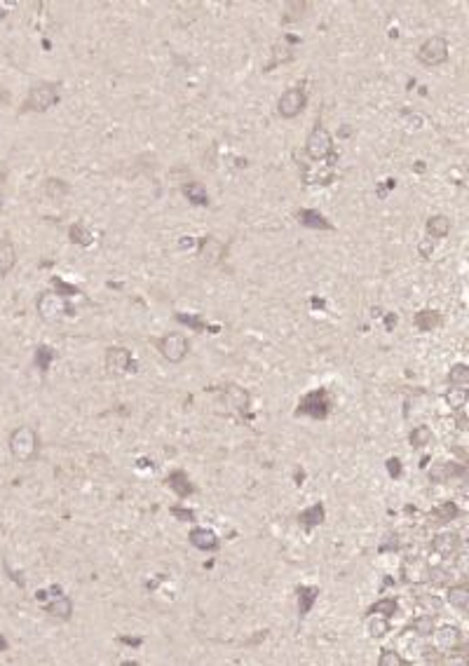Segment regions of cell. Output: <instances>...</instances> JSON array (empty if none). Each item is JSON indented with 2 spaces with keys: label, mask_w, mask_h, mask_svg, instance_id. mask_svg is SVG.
Masks as SVG:
<instances>
[{
  "label": "cell",
  "mask_w": 469,
  "mask_h": 666,
  "mask_svg": "<svg viewBox=\"0 0 469 666\" xmlns=\"http://www.w3.org/2000/svg\"><path fill=\"white\" fill-rule=\"evenodd\" d=\"M10 455L17 462H31L40 451V437L33 427H17L8 439Z\"/></svg>",
  "instance_id": "cell-1"
},
{
  "label": "cell",
  "mask_w": 469,
  "mask_h": 666,
  "mask_svg": "<svg viewBox=\"0 0 469 666\" xmlns=\"http://www.w3.org/2000/svg\"><path fill=\"white\" fill-rule=\"evenodd\" d=\"M59 101V87L54 82H36L29 94H26L24 110H33V113H45L50 110L54 103Z\"/></svg>",
  "instance_id": "cell-2"
},
{
  "label": "cell",
  "mask_w": 469,
  "mask_h": 666,
  "mask_svg": "<svg viewBox=\"0 0 469 666\" xmlns=\"http://www.w3.org/2000/svg\"><path fill=\"white\" fill-rule=\"evenodd\" d=\"M305 155L314 160V162L333 158V139H331V134H328L326 127L317 124V127L310 132V136H307V141H305Z\"/></svg>",
  "instance_id": "cell-3"
},
{
  "label": "cell",
  "mask_w": 469,
  "mask_h": 666,
  "mask_svg": "<svg viewBox=\"0 0 469 666\" xmlns=\"http://www.w3.org/2000/svg\"><path fill=\"white\" fill-rule=\"evenodd\" d=\"M331 411V397H328L326 390H312L307 395L300 397L298 402V416H310V418H319L324 420Z\"/></svg>",
  "instance_id": "cell-4"
},
{
  "label": "cell",
  "mask_w": 469,
  "mask_h": 666,
  "mask_svg": "<svg viewBox=\"0 0 469 666\" xmlns=\"http://www.w3.org/2000/svg\"><path fill=\"white\" fill-rule=\"evenodd\" d=\"M158 352L165 357L169 364H181L191 352V342L184 333H167L162 338H158Z\"/></svg>",
  "instance_id": "cell-5"
},
{
  "label": "cell",
  "mask_w": 469,
  "mask_h": 666,
  "mask_svg": "<svg viewBox=\"0 0 469 666\" xmlns=\"http://www.w3.org/2000/svg\"><path fill=\"white\" fill-rule=\"evenodd\" d=\"M418 61L423 66H441L448 61V40L444 36H432L427 38L423 45L418 47Z\"/></svg>",
  "instance_id": "cell-6"
},
{
  "label": "cell",
  "mask_w": 469,
  "mask_h": 666,
  "mask_svg": "<svg viewBox=\"0 0 469 666\" xmlns=\"http://www.w3.org/2000/svg\"><path fill=\"white\" fill-rule=\"evenodd\" d=\"M36 310L38 317L43 321H57L68 312V303L64 296H59L57 291H45L40 293L36 300Z\"/></svg>",
  "instance_id": "cell-7"
},
{
  "label": "cell",
  "mask_w": 469,
  "mask_h": 666,
  "mask_svg": "<svg viewBox=\"0 0 469 666\" xmlns=\"http://www.w3.org/2000/svg\"><path fill=\"white\" fill-rule=\"evenodd\" d=\"M307 106V94L303 87H291L279 96L277 101V113L284 117V120H293L305 110Z\"/></svg>",
  "instance_id": "cell-8"
},
{
  "label": "cell",
  "mask_w": 469,
  "mask_h": 666,
  "mask_svg": "<svg viewBox=\"0 0 469 666\" xmlns=\"http://www.w3.org/2000/svg\"><path fill=\"white\" fill-rule=\"evenodd\" d=\"M50 591H52L54 596H52L50 603H43V610H45L47 615L57 617V620L68 622V620H71V615H73V603H71V598H68V596L61 591L59 587H50Z\"/></svg>",
  "instance_id": "cell-9"
},
{
  "label": "cell",
  "mask_w": 469,
  "mask_h": 666,
  "mask_svg": "<svg viewBox=\"0 0 469 666\" xmlns=\"http://www.w3.org/2000/svg\"><path fill=\"white\" fill-rule=\"evenodd\" d=\"M434 645H437V650L441 655H446V652H453L460 648L462 643V631L458 627H441V629H434Z\"/></svg>",
  "instance_id": "cell-10"
},
{
  "label": "cell",
  "mask_w": 469,
  "mask_h": 666,
  "mask_svg": "<svg viewBox=\"0 0 469 666\" xmlns=\"http://www.w3.org/2000/svg\"><path fill=\"white\" fill-rule=\"evenodd\" d=\"M134 366V359H131V352L127 347L113 345L106 350V369L113 371V373H127V371Z\"/></svg>",
  "instance_id": "cell-11"
},
{
  "label": "cell",
  "mask_w": 469,
  "mask_h": 666,
  "mask_svg": "<svg viewBox=\"0 0 469 666\" xmlns=\"http://www.w3.org/2000/svg\"><path fill=\"white\" fill-rule=\"evenodd\" d=\"M432 551L439 553V556H444V558L458 556V551H460V535H458V532H451V530L439 532V535L432 539Z\"/></svg>",
  "instance_id": "cell-12"
},
{
  "label": "cell",
  "mask_w": 469,
  "mask_h": 666,
  "mask_svg": "<svg viewBox=\"0 0 469 666\" xmlns=\"http://www.w3.org/2000/svg\"><path fill=\"white\" fill-rule=\"evenodd\" d=\"M188 539H191V544L195 546V549H200V551H216L221 546L219 535H216L214 530H209V528H193L191 535H188Z\"/></svg>",
  "instance_id": "cell-13"
},
{
  "label": "cell",
  "mask_w": 469,
  "mask_h": 666,
  "mask_svg": "<svg viewBox=\"0 0 469 666\" xmlns=\"http://www.w3.org/2000/svg\"><path fill=\"white\" fill-rule=\"evenodd\" d=\"M226 402H228L230 409H235L237 413H247L251 399H249V392L242 390L240 385H228V388H226Z\"/></svg>",
  "instance_id": "cell-14"
},
{
  "label": "cell",
  "mask_w": 469,
  "mask_h": 666,
  "mask_svg": "<svg viewBox=\"0 0 469 666\" xmlns=\"http://www.w3.org/2000/svg\"><path fill=\"white\" fill-rule=\"evenodd\" d=\"M17 265V249L10 240H0V277H8Z\"/></svg>",
  "instance_id": "cell-15"
},
{
  "label": "cell",
  "mask_w": 469,
  "mask_h": 666,
  "mask_svg": "<svg viewBox=\"0 0 469 666\" xmlns=\"http://www.w3.org/2000/svg\"><path fill=\"white\" fill-rule=\"evenodd\" d=\"M167 486H169L179 497H188L193 493V483L188 479V474L184 469H174V472L167 476Z\"/></svg>",
  "instance_id": "cell-16"
},
{
  "label": "cell",
  "mask_w": 469,
  "mask_h": 666,
  "mask_svg": "<svg viewBox=\"0 0 469 666\" xmlns=\"http://www.w3.org/2000/svg\"><path fill=\"white\" fill-rule=\"evenodd\" d=\"M296 216H298V221L303 223L305 228H312V230H333V223H328L326 216H321L319 212H314V209H300Z\"/></svg>",
  "instance_id": "cell-17"
},
{
  "label": "cell",
  "mask_w": 469,
  "mask_h": 666,
  "mask_svg": "<svg viewBox=\"0 0 469 666\" xmlns=\"http://www.w3.org/2000/svg\"><path fill=\"white\" fill-rule=\"evenodd\" d=\"M296 594H298V615H300V617L310 615L312 606L317 603L319 589H317V587H305V584H303V587L296 589Z\"/></svg>",
  "instance_id": "cell-18"
},
{
  "label": "cell",
  "mask_w": 469,
  "mask_h": 666,
  "mask_svg": "<svg viewBox=\"0 0 469 666\" xmlns=\"http://www.w3.org/2000/svg\"><path fill=\"white\" fill-rule=\"evenodd\" d=\"M448 233H451V221H448L444 214H434L427 219V235H430L432 240H444Z\"/></svg>",
  "instance_id": "cell-19"
},
{
  "label": "cell",
  "mask_w": 469,
  "mask_h": 666,
  "mask_svg": "<svg viewBox=\"0 0 469 666\" xmlns=\"http://www.w3.org/2000/svg\"><path fill=\"white\" fill-rule=\"evenodd\" d=\"M427 572H430V565L420 563L418 558H409L404 563V579L406 582H413V584H418V582H425L427 579Z\"/></svg>",
  "instance_id": "cell-20"
},
{
  "label": "cell",
  "mask_w": 469,
  "mask_h": 666,
  "mask_svg": "<svg viewBox=\"0 0 469 666\" xmlns=\"http://www.w3.org/2000/svg\"><path fill=\"white\" fill-rule=\"evenodd\" d=\"M324 516H326L324 504L317 502V504H312V507H307V509L300 511V514H298V521L303 523L305 528H314V525H319L321 521H324Z\"/></svg>",
  "instance_id": "cell-21"
},
{
  "label": "cell",
  "mask_w": 469,
  "mask_h": 666,
  "mask_svg": "<svg viewBox=\"0 0 469 666\" xmlns=\"http://www.w3.org/2000/svg\"><path fill=\"white\" fill-rule=\"evenodd\" d=\"M430 516L434 518V523H448V521H455V518L460 516V509H458V504L448 500V502L437 504Z\"/></svg>",
  "instance_id": "cell-22"
},
{
  "label": "cell",
  "mask_w": 469,
  "mask_h": 666,
  "mask_svg": "<svg viewBox=\"0 0 469 666\" xmlns=\"http://www.w3.org/2000/svg\"><path fill=\"white\" fill-rule=\"evenodd\" d=\"M446 598H448V603H451L453 608H458V610H465L469 608V587L467 584H455V587H451L448 589V594H446Z\"/></svg>",
  "instance_id": "cell-23"
},
{
  "label": "cell",
  "mask_w": 469,
  "mask_h": 666,
  "mask_svg": "<svg viewBox=\"0 0 469 666\" xmlns=\"http://www.w3.org/2000/svg\"><path fill=\"white\" fill-rule=\"evenodd\" d=\"M184 195L188 198V202H193L195 207H207L209 205L207 188L202 184H195V181H191V184L184 186Z\"/></svg>",
  "instance_id": "cell-24"
},
{
  "label": "cell",
  "mask_w": 469,
  "mask_h": 666,
  "mask_svg": "<svg viewBox=\"0 0 469 666\" xmlns=\"http://www.w3.org/2000/svg\"><path fill=\"white\" fill-rule=\"evenodd\" d=\"M413 324H416L420 331H432L441 324V314L437 310H420L416 317H413Z\"/></svg>",
  "instance_id": "cell-25"
},
{
  "label": "cell",
  "mask_w": 469,
  "mask_h": 666,
  "mask_svg": "<svg viewBox=\"0 0 469 666\" xmlns=\"http://www.w3.org/2000/svg\"><path fill=\"white\" fill-rule=\"evenodd\" d=\"M467 399H469V392L465 390V385H453V388L446 392V404L451 406V411H462Z\"/></svg>",
  "instance_id": "cell-26"
},
{
  "label": "cell",
  "mask_w": 469,
  "mask_h": 666,
  "mask_svg": "<svg viewBox=\"0 0 469 666\" xmlns=\"http://www.w3.org/2000/svg\"><path fill=\"white\" fill-rule=\"evenodd\" d=\"M409 629H411L416 636L427 638V636H432V634H434V629H437V624H434V617H432V615H420V617H416V620L411 622V627H409Z\"/></svg>",
  "instance_id": "cell-27"
},
{
  "label": "cell",
  "mask_w": 469,
  "mask_h": 666,
  "mask_svg": "<svg viewBox=\"0 0 469 666\" xmlns=\"http://www.w3.org/2000/svg\"><path fill=\"white\" fill-rule=\"evenodd\" d=\"M366 629H368L371 638H383L390 631V620H387V617H383V615H371Z\"/></svg>",
  "instance_id": "cell-28"
},
{
  "label": "cell",
  "mask_w": 469,
  "mask_h": 666,
  "mask_svg": "<svg viewBox=\"0 0 469 666\" xmlns=\"http://www.w3.org/2000/svg\"><path fill=\"white\" fill-rule=\"evenodd\" d=\"M397 613V601L394 598H380V601H375L373 606L368 608V615H383V617H390Z\"/></svg>",
  "instance_id": "cell-29"
},
{
  "label": "cell",
  "mask_w": 469,
  "mask_h": 666,
  "mask_svg": "<svg viewBox=\"0 0 469 666\" xmlns=\"http://www.w3.org/2000/svg\"><path fill=\"white\" fill-rule=\"evenodd\" d=\"M409 441H411L413 448H425L432 441V430H430V427H425V425H420V427H416V430L411 432Z\"/></svg>",
  "instance_id": "cell-30"
},
{
  "label": "cell",
  "mask_w": 469,
  "mask_h": 666,
  "mask_svg": "<svg viewBox=\"0 0 469 666\" xmlns=\"http://www.w3.org/2000/svg\"><path fill=\"white\" fill-rule=\"evenodd\" d=\"M448 380H451V385H467L469 383L467 364H453L451 371H448Z\"/></svg>",
  "instance_id": "cell-31"
},
{
  "label": "cell",
  "mask_w": 469,
  "mask_h": 666,
  "mask_svg": "<svg viewBox=\"0 0 469 666\" xmlns=\"http://www.w3.org/2000/svg\"><path fill=\"white\" fill-rule=\"evenodd\" d=\"M68 235H71V242L80 244V247H89V244H92V233H89V230L82 226V223H75Z\"/></svg>",
  "instance_id": "cell-32"
},
{
  "label": "cell",
  "mask_w": 469,
  "mask_h": 666,
  "mask_svg": "<svg viewBox=\"0 0 469 666\" xmlns=\"http://www.w3.org/2000/svg\"><path fill=\"white\" fill-rule=\"evenodd\" d=\"M409 662L399 655L397 650H383L380 657H378V666H406Z\"/></svg>",
  "instance_id": "cell-33"
},
{
  "label": "cell",
  "mask_w": 469,
  "mask_h": 666,
  "mask_svg": "<svg viewBox=\"0 0 469 666\" xmlns=\"http://www.w3.org/2000/svg\"><path fill=\"white\" fill-rule=\"evenodd\" d=\"M54 359V352H52V347H47V345H40L38 350H36V361H38V366L43 369V371H47L50 369V361Z\"/></svg>",
  "instance_id": "cell-34"
},
{
  "label": "cell",
  "mask_w": 469,
  "mask_h": 666,
  "mask_svg": "<svg viewBox=\"0 0 469 666\" xmlns=\"http://www.w3.org/2000/svg\"><path fill=\"white\" fill-rule=\"evenodd\" d=\"M45 191L50 193L52 198H54V195H57V198H59V195H66V193H68V186L64 184V181L47 179V181H45Z\"/></svg>",
  "instance_id": "cell-35"
},
{
  "label": "cell",
  "mask_w": 469,
  "mask_h": 666,
  "mask_svg": "<svg viewBox=\"0 0 469 666\" xmlns=\"http://www.w3.org/2000/svg\"><path fill=\"white\" fill-rule=\"evenodd\" d=\"M179 321H184V324L193 326V328H198V331H200V328H205V324H202V321H200L198 317H191V314H188V317H186L184 312H179Z\"/></svg>",
  "instance_id": "cell-36"
},
{
  "label": "cell",
  "mask_w": 469,
  "mask_h": 666,
  "mask_svg": "<svg viewBox=\"0 0 469 666\" xmlns=\"http://www.w3.org/2000/svg\"><path fill=\"white\" fill-rule=\"evenodd\" d=\"M387 472H390V476L399 479V476H401V462H399L397 458H390L387 460Z\"/></svg>",
  "instance_id": "cell-37"
},
{
  "label": "cell",
  "mask_w": 469,
  "mask_h": 666,
  "mask_svg": "<svg viewBox=\"0 0 469 666\" xmlns=\"http://www.w3.org/2000/svg\"><path fill=\"white\" fill-rule=\"evenodd\" d=\"M172 514L176 518H181V521H193V518H195V514L191 509H181V507H172Z\"/></svg>",
  "instance_id": "cell-38"
},
{
  "label": "cell",
  "mask_w": 469,
  "mask_h": 666,
  "mask_svg": "<svg viewBox=\"0 0 469 666\" xmlns=\"http://www.w3.org/2000/svg\"><path fill=\"white\" fill-rule=\"evenodd\" d=\"M418 251H420V256H423V258H432V251H434L432 240H423V242H420Z\"/></svg>",
  "instance_id": "cell-39"
},
{
  "label": "cell",
  "mask_w": 469,
  "mask_h": 666,
  "mask_svg": "<svg viewBox=\"0 0 469 666\" xmlns=\"http://www.w3.org/2000/svg\"><path fill=\"white\" fill-rule=\"evenodd\" d=\"M458 427H460V430H467V418L465 416L458 418Z\"/></svg>",
  "instance_id": "cell-40"
},
{
  "label": "cell",
  "mask_w": 469,
  "mask_h": 666,
  "mask_svg": "<svg viewBox=\"0 0 469 666\" xmlns=\"http://www.w3.org/2000/svg\"><path fill=\"white\" fill-rule=\"evenodd\" d=\"M181 240H184L181 242V247H193V237H181Z\"/></svg>",
  "instance_id": "cell-41"
},
{
  "label": "cell",
  "mask_w": 469,
  "mask_h": 666,
  "mask_svg": "<svg viewBox=\"0 0 469 666\" xmlns=\"http://www.w3.org/2000/svg\"><path fill=\"white\" fill-rule=\"evenodd\" d=\"M0 650H8V641L3 636H0Z\"/></svg>",
  "instance_id": "cell-42"
},
{
  "label": "cell",
  "mask_w": 469,
  "mask_h": 666,
  "mask_svg": "<svg viewBox=\"0 0 469 666\" xmlns=\"http://www.w3.org/2000/svg\"><path fill=\"white\" fill-rule=\"evenodd\" d=\"M122 643H129V645H139V641H131V638H122Z\"/></svg>",
  "instance_id": "cell-43"
},
{
  "label": "cell",
  "mask_w": 469,
  "mask_h": 666,
  "mask_svg": "<svg viewBox=\"0 0 469 666\" xmlns=\"http://www.w3.org/2000/svg\"><path fill=\"white\" fill-rule=\"evenodd\" d=\"M5 103V92H3V87H0V106Z\"/></svg>",
  "instance_id": "cell-44"
}]
</instances>
